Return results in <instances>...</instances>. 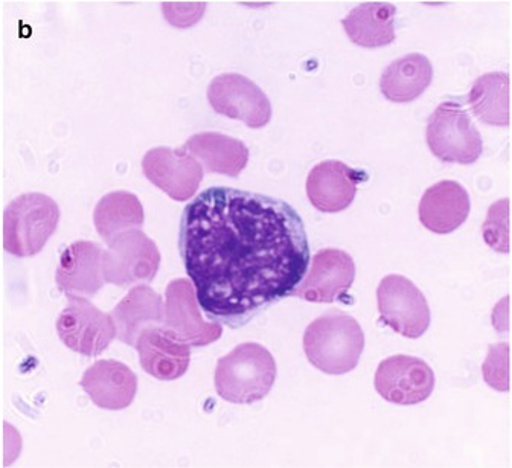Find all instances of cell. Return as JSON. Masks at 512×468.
<instances>
[{
  "label": "cell",
  "mask_w": 512,
  "mask_h": 468,
  "mask_svg": "<svg viewBox=\"0 0 512 468\" xmlns=\"http://www.w3.org/2000/svg\"><path fill=\"white\" fill-rule=\"evenodd\" d=\"M363 180L362 171L352 170L343 162H320L308 174L307 196L317 211L336 214L351 206Z\"/></svg>",
  "instance_id": "obj_10"
},
{
  "label": "cell",
  "mask_w": 512,
  "mask_h": 468,
  "mask_svg": "<svg viewBox=\"0 0 512 468\" xmlns=\"http://www.w3.org/2000/svg\"><path fill=\"white\" fill-rule=\"evenodd\" d=\"M470 196L461 183L442 180L430 186L420 202V222L433 234L445 235L464 225Z\"/></svg>",
  "instance_id": "obj_11"
},
{
  "label": "cell",
  "mask_w": 512,
  "mask_h": 468,
  "mask_svg": "<svg viewBox=\"0 0 512 468\" xmlns=\"http://www.w3.org/2000/svg\"><path fill=\"white\" fill-rule=\"evenodd\" d=\"M156 156V164L153 167L154 182L164 188L173 199L186 200L196 193L202 180V168L188 154L171 153L167 148H160L153 153Z\"/></svg>",
  "instance_id": "obj_17"
},
{
  "label": "cell",
  "mask_w": 512,
  "mask_h": 468,
  "mask_svg": "<svg viewBox=\"0 0 512 468\" xmlns=\"http://www.w3.org/2000/svg\"><path fill=\"white\" fill-rule=\"evenodd\" d=\"M192 153H196L206 168L214 173L237 177L246 167L249 151L243 142L235 141L218 133H202L188 142Z\"/></svg>",
  "instance_id": "obj_18"
},
{
  "label": "cell",
  "mask_w": 512,
  "mask_h": 468,
  "mask_svg": "<svg viewBox=\"0 0 512 468\" xmlns=\"http://www.w3.org/2000/svg\"><path fill=\"white\" fill-rule=\"evenodd\" d=\"M378 311L395 333L418 339L430 327V308L421 290L401 275L381 279L377 290Z\"/></svg>",
  "instance_id": "obj_6"
},
{
  "label": "cell",
  "mask_w": 512,
  "mask_h": 468,
  "mask_svg": "<svg viewBox=\"0 0 512 468\" xmlns=\"http://www.w3.org/2000/svg\"><path fill=\"white\" fill-rule=\"evenodd\" d=\"M179 251L206 318L229 328L295 295L311 261L292 205L226 186L208 188L183 209Z\"/></svg>",
  "instance_id": "obj_1"
},
{
  "label": "cell",
  "mask_w": 512,
  "mask_h": 468,
  "mask_svg": "<svg viewBox=\"0 0 512 468\" xmlns=\"http://www.w3.org/2000/svg\"><path fill=\"white\" fill-rule=\"evenodd\" d=\"M508 353L506 343L491 348L484 363V377L488 385L497 391H508Z\"/></svg>",
  "instance_id": "obj_20"
},
{
  "label": "cell",
  "mask_w": 512,
  "mask_h": 468,
  "mask_svg": "<svg viewBox=\"0 0 512 468\" xmlns=\"http://www.w3.org/2000/svg\"><path fill=\"white\" fill-rule=\"evenodd\" d=\"M168 305H170L171 324L183 340H189L191 345L205 347L221 336L218 324H206L200 318L196 308V293L188 281H176L168 289Z\"/></svg>",
  "instance_id": "obj_15"
},
{
  "label": "cell",
  "mask_w": 512,
  "mask_h": 468,
  "mask_svg": "<svg viewBox=\"0 0 512 468\" xmlns=\"http://www.w3.org/2000/svg\"><path fill=\"white\" fill-rule=\"evenodd\" d=\"M433 66L423 54H409L392 61L381 75L380 89L392 103H410L432 84Z\"/></svg>",
  "instance_id": "obj_13"
},
{
  "label": "cell",
  "mask_w": 512,
  "mask_h": 468,
  "mask_svg": "<svg viewBox=\"0 0 512 468\" xmlns=\"http://www.w3.org/2000/svg\"><path fill=\"white\" fill-rule=\"evenodd\" d=\"M375 389L381 398L400 406L423 403L435 389V374L418 357L394 356L383 360L375 372Z\"/></svg>",
  "instance_id": "obj_7"
},
{
  "label": "cell",
  "mask_w": 512,
  "mask_h": 468,
  "mask_svg": "<svg viewBox=\"0 0 512 468\" xmlns=\"http://www.w3.org/2000/svg\"><path fill=\"white\" fill-rule=\"evenodd\" d=\"M397 8L386 2L359 5L343 19L349 40L363 48H381L395 40Z\"/></svg>",
  "instance_id": "obj_14"
},
{
  "label": "cell",
  "mask_w": 512,
  "mask_h": 468,
  "mask_svg": "<svg viewBox=\"0 0 512 468\" xmlns=\"http://www.w3.org/2000/svg\"><path fill=\"white\" fill-rule=\"evenodd\" d=\"M468 106L473 115L488 126H509V77L506 72H490L474 81Z\"/></svg>",
  "instance_id": "obj_16"
},
{
  "label": "cell",
  "mask_w": 512,
  "mask_h": 468,
  "mask_svg": "<svg viewBox=\"0 0 512 468\" xmlns=\"http://www.w3.org/2000/svg\"><path fill=\"white\" fill-rule=\"evenodd\" d=\"M208 95L215 112L241 119L252 129L266 126L272 116V107L263 90L241 75L215 78Z\"/></svg>",
  "instance_id": "obj_8"
},
{
  "label": "cell",
  "mask_w": 512,
  "mask_h": 468,
  "mask_svg": "<svg viewBox=\"0 0 512 468\" xmlns=\"http://www.w3.org/2000/svg\"><path fill=\"white\" fill-rule=\"evenodd\" d=\"M144 371L159 380H176L189 366V345L176 331H145L138 343Z\"/></svg>",
  "instance_id": "obj_12"
},
{
  "label": "cell",
  "mask_w": 512,
  "mask_h": 468,
  "mask_svg": "<svg viewBox=\"0 0 512 468\" xmlns=\"http://www.w3.org/2000/svg\"><path fill=\"white\" fill-rule=\"evenodd\" d=\"M509 200L503 199L494 203L488 211L487 220H485L484 238L487 244L493 247L494 251L509 252Z\"/></svg>",
  "instance_id": "obj_19"
},
{
  "label": "cell",
  "mask_w": 512,
  "mask_h": 468,
  "mask_svg": "<svg viewBox=\"0 0 512 468\" xmlns=\"http://www.w3.org/2000/svg\"><path fill=\"white\" fill-rule=\"evenodd\" d=\"M356 279V264L351 255L339 249H324L311 260L310 270L295 295L308 302L331 304L345 295Z\"/></svg>",
  "instance_id": "obj_9"
},
{
  "label": "cell",
  "mask_w": 512,
  "mask_h": 468,
  "mask_svg": "<svg viewBox=\"0 0 512 468\" xmlns=\"http://www.w3.org/2000/svg\"><path fill=\"white\" fill-rule=\"evenodd\" d=\"M365 350V334L352 316L331 311L308 325L304 351L311 365L325 374L342 376L359 365Z\"/></svg>",
  "instance_id": "obj_2"
},
{
  "label": "cell",
  "mask_w": 512,
  "mask_h": 468,
  "mask_svg": "<svg viewBox=\"0 0 512 468\" xmlns=\"http://www.w3.org/2000/svg\"><path fill=\"white\" fill-rule=\"evenodd\" d=\"M276 380V363L272 354L258 343H243L218 360L215 389L223 400L235 404H252L272 391Z\"/></svg>",
  "instance_id": "obj_3"
},
{
  "label": "cell",
  "mask_w": 512,
  "mask_h": 468,
  "mask_svg": "<svg viewBox=\"0 0 512 468\" xmlns=\"http://www.w3.org/2000/svg\"><path fill=\"white\" fill-rule=\"evenodd\" d=\"M427 145L439 161L471 165L484 151L479 130L458 101H444L427 122Z\"/></svg>",
  "instance_id": "obj_4"
},
{
  "label": "cell",
  "mask_w": 512,
  "mask_h": 468,
  "mask_svg": "<svg viewBox=\"0 0 512 468\" xmlns=\"http://www.w3.org/2000/svg\"><path fill=\"white\" fill-rule=\"evenodd\" d=\"M58 206L43 194L17 197L5 211V249L17 257L42 251L57 228Z\"/></svg>",
  "instance_id": "obj_5"
}]
</instances>
